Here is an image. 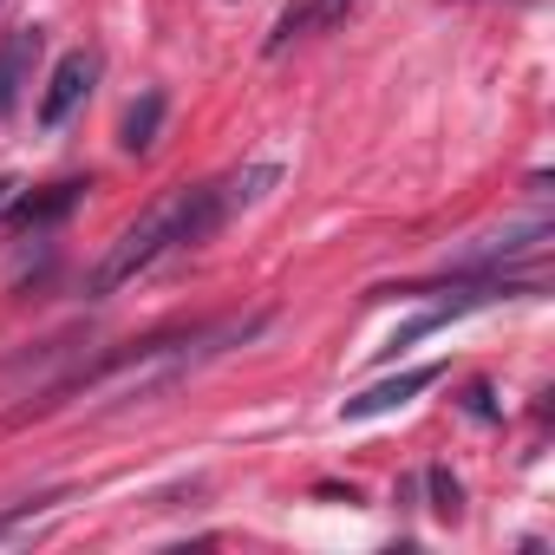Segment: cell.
I'll return each instance as SVG.
<instances>
[{
  "instance_id": "cell-10",
  "label": "cell",
  "mask_w": 555,
  "mask_h": 555,
  "mask_svg": "<svg viewBox=\"0 0 555 555\" xmlns=\"http://www.w3.org/2000/svg\"><path fill=\"white\" fill-rule=\"evenodd\" d=\"M464 412L490 425V418H496V405H490V386H470V399H464Z\"/></svg>"
},
{
  "instance_id": "cell-5",
  "label": "cell",
  "mask_w": 555,
  "mask_h": 555,
  "mask_svg": "<svg viewBox=\"0 0 555 555\" xmlns=\"http://www.w3.org/2000/svg\"><path fill=\"white\" fill-rule=\"evenodd\" d=\"M438 379V366H412V373H399V379H386V386H366V392H353L347 405H340V418H379V412H392V405H405L412 392H425Z\"/></svg>"
},
{
  "instance_id": "cell-8",
  "label": "cell",
  "mask_w": 555,
  "mask_h": 555,
  "mask_svg": "<svg viewBox=\"0 0 555 555\" xmlns=\"http://www.w3.org/2000/svg\"><path fill=\"white\" fill-rule=\"evenodd\" d=\"M425 490H431V516H438V522H457V516H464V483H457L444 464L425 470Z\"/></svg>"
},
{
  "instance_id": "cell-4",
  "label": "cell",
  "mask_w": 555,
  "mask_h": 555,
  "mask_svg": "<svg viewBox=\"0 0 555 555\" xmlns=\"http://www.w3.org/2000/svg\"><path fill=\"white\" fill-rule=\"evenodd\" d=\"M40 53H47V34H40V27L8 34V47H0V118L21 105V92H27V79H34V60H40Z\"/></svg>"
},
{
  "instance_id": "cell-9",
  "label": "cell",
  "mask_w": 555,
  "mask_h": 555,
  "mask_svg": "<svg viewBox=\"0 0 555 555\" xmlns=\"http://www.w3.org/2000/svg\"><path fill=\"white\" fill-rule=\"evenodd\" d=\"M53 503H60V490H47V496H27V503H14V509H8V516H0V542H8V535H14V529H27V522H34V516H47V509H53Z\"/></svg>"
},
{
  "instance_id": "cell-11",
  "label": "cell",
  "mask_w": 555,
  "mask_h": 555,
  "mask_svg": "<svg viewBox=\"0 0 555 555\" xmlns=\"http://www.w3.org/2000/svg\"><path fill=\"white\" fill-rule=\"evenodd\" d=\"M8 190H14V183H8V177H0V203H8Z\"/></svg>"
},
{
  "instance_id": "cell-2",
  "label": "cell",
  "mask_w": 555,
  "mask_h": 555,
  "mask_svg": "<svg viewBox=\"0 0 555 555\" xmlns=\"http://www.w3.org/2000/svg\"><path fill=\"white\" fill-rule=\"evenodd\" d=\"M92 79H99V53H66V60L53 66V79H47V99H40V125H47V131H60V125L79 112V99L92 92Z\"/></svg>"
},
{
  "instance_id": "cell-6",
  "label": "cell",
  "mask_w": 555,
  "mask_h": 555,
  "mask_svg": "<svg viewBox=\"0 0 555 555\" xmlns=\"http://www.w3.org/2000/svg\"><path fill=\"white\" fill-rule=\"evenodd\" d=\"M79 196H86V183H79V177L47 183V190H34V196H21V203H14V229H47V222L73 216V209H79Z\"/></svg>"
},
{
  "instance_id": "cell-7",
  "label": "cell",
  "mask_w": 555,
  "mask_h": 555,
  "mask_svg": "<svg viewBox=\"0 0 555 555\" xmlns=\"http://www.w3.org/2000/svg\"><path fill=\"white\" fill-rule=\"evenodd\" d=\"M157 131H164V92H144V99L125 112V131H118V144H125L131 157H144V151L157 144Z\"/></svg>"
},
{
  "instance_id": "cell-3",
  "label": "cell",
  "mask_w": 555,
  "mask_h": 555,
  "mask_svg": "<svg viewBox=\"0 0 555 555\" xmlns=\"http://www.w3.org/2000/svg\"><path fill=\"white\" fill-rule=\"evenodd\" d=\"M353 8H360V0H295V8H282V21L268 27L261 53H288L295 40H308V34H327V27H340V21H347Z\"/></svg>"
},
{
  "instance_id": "cell-1",
  "label": "cell",
  "mask_w": 555,
  "mask_h": 555,
  "mask_svg": "<svg viewBox=\"0 0 555 555\" xmlns=\"http://www.w3.org/2000/svg\"><path fill=\"white\" fill-rule=\"evenodd\" d=\"M229 222V196H222V183H177V190H164L112 248H105V261L92 268V282H86V295H112V288H125L131 274H144L164 248H196V242H209L216 229Z\"/></svg>"
}]
</instances>
